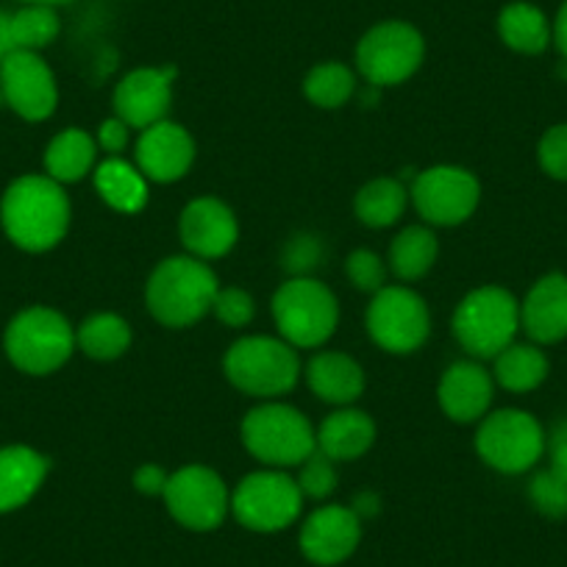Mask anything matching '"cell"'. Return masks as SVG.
Returning <instances> with one entry per match:
<instances>
[{"instance_id": "12", "label": "cell", "mask_w": 567, "mask_h": 567, "mask_svg": "<svg viewBox=\"0 0 567 567\" xmlns=\"http://www.w3.org/2000/svg\"><path fill=\"white\" fill-rule=\"evenodd\" d=\"M482 187L462 167L440 165L420 173L412 184V200L420 217L432 226H460L476 212Z\"/></svg>"}, {"instance_id": "20", "label": "cell", "mask_w": 567, "mask_h": 567, "mask_svg": "<svg viewBox=\"0 0 567 567\" xmlns=\"http://www.w3.org/2000/svg\"><path fill=\"white\" fill-rule=\"evenodd\" d=\"M493 403V375L476 362H456L440 381V406L456 423H476Z\"/></svg>"}, {"instance_id": "5", "label": "cell", "mask_w": 567, "mask_h": 567, "mask_svg": "<svg viewBox=\"0 0 567 567\" xmlns=\"http://www.w3.org/2000/svg\"><path fill=\"white\" fill-rule=\"evenodd\" d=\"M226 375L245 395L276 398L298 384L301 359L290 342L272 337H245L228 348Z\"/></svg>"}, {"instance_id": "37", "label": "cell", "mask_w": 567, "mask_h": 567, "mask_svg": "<svg viewBox=\"0 0 567 567\" xmlns=\"http://www.w3.org/2000/svg\"><path fill=\"white\" fill-rule=\"evenodd\" d=\"M539 165L556 182H567V123L554 125L539 140Z\"/></svg>"}, {"instance_id": "32", "label": "cell", "mask_w": 567, "mask_h": 567, "mask_svg": "<svg viewBox=\"0 0 567 567\" xmlns=\"http://www.w3.org/2000/svg\"><path fill=\"white\" fill-rule=\"evenodd\" d=\"M303 92L320 109H340L357 92V79L340 62L318 64L303 81Z\"/></svg>"}, {"instance_id": "11", "label": "cell", "mask_w": 567, "mask_h": 567, "mask_svg": "<svg viewBox=\"0 0 567 567\" xmlns=\"http://www.w3.org/2000/svg\"><path fill=\"white\" fill-rule=\"evenodd\" d=\"M432 331L423 298L406 287H384L368 309V334L390 353L417 351Z\"/></svg>"}, {"instance_id": "34", "label": "cell", "mask_w": 567, "mask_h": 567, "mask_svg": "<svg viewBox=\"0 0 567 567\" xmlns=\"http://www.w3.org/2000/svg\"><path fill=\"white\" fill-rule=\"evenodd\" d=\"M298 487L309 498H326L329 493H334L337 487V471L334 462L329 456H323L320 451H315L307 462L301 465V478H298Z\"/></svg>"}, {"instance_id": "1", "label": "cell", "mask_w": 567, "mask_h": 567, "mask_svg": "<svg viewBox=\"0 0 567 567\" xmlns=\"http://www.w3.org/2000/svg\"><path fill=\"white\" fill-rule=\"evenodd\" d=\"M0 226L7 237L29 254L56 248L70 226V200L51 176H20L0 198Z\"/></svg>"}, {"instance_id": "22", "label": "cell", "mask_w": 567, "mask_h": 567, "mask_svg": "<svg viewBox=\"0 0 567 567\" xmlns=\"http://www.w3.org/2000/svg\"><path fill=\"white\" fill-rule=\"evenodd\" d=\"M375 440V425L359 409H340L331 417L323 420L320 432L315 434V443L323 456H329L331 462H348L359 460L362 454H368L370 445Z\"/></svg>"}, {"instance_id": "15", "label": "cell", "mask_w": 567, "mask_h": 567, "mask_svg": "<svg viewBox=\"0 0 567 567\" xmlns=\"http://www.w3.org/2000/svg\"><path fill=\"white\" fill-rule=\"evenodd\" d=\"M176 70L140 68L125 75L114 90V112L128 128H151L162 123L173 101Z\"/></svg>"}, {"instance_id": "42", "label": "cell", "mask_w": 567, "mask_h": 567, "mask_svg": "<svg viewBox=\"0 0 567 567\" xmlns=\"http://www.w3.org/2000/svg\"><path fill=\"white\" fill-rule=\"evenodd\" d=\"M9 12H0V62L14 53V42H12V25H9Z\"/></svg>"}, {"instance_id": "26", "label": "cell", "mask_w": 567, "mask_h": 567, "mask_svg": "<svg viewBox=\"0 0 567 567\" xmlns=\"http://www.w3.org/2000/svg\"><path fill=\"white\" fill-rule=\"evenodd\" d=\"M97 195L112 209L134 215L148 204V178L142 176L140 167H131L123 159H106L95 171Z\"/></svg>"}, {"instance_id": "10", "label": "cell", "mask_w": 567, "mask_h": 567, "mask_svg": "<svg viewBox=\"0 0 567 567\" xmlns=\"http://www.w3.org/2000/svg\"><path fill=\"white\" fill-rule=\"evenodd\" d=\"M303 493L298 482L276 471L250 473L231 498L237 520L250 532H278L301 515Z\"/></svg>"}, {"instance_id": "38", "label": "cell", "mask_w": 567, "mask_h": 567, "mask_svg": "<svg viewBox=\"0 0 567 567\" xmlns=\"http://www.w3.org/2000/svg\"><path fill=\"white\" fill-rule=\"evenodd\" d=\"M320 259V243L315 237H296L287 250H284V261L292 272L303 276L307 270H312Z\"/></svg>"}, {"instance_id": "14", "label": "cell", "mask_w": 567, "mask_h": 567, "mask_svg": "<svg viewBox=\"0 0 567 567\" xmlns=\"http://www.w3.org/2000/svg\"><path fill=\"white\" fill-rule=\"evenodd\" d=\"M165 504L182 526L209 532V528L220 526L226 517L228 489L215 471L189 465L167 478Z\"/></svg>"}, {"instance_id": "18", "label": "cell", "mask_w": 567, "mask_h": 567, "mask_svg": "<svg viewBox=\"0 0 567 567\" xmlns=\"http://www.w3.org/2000/svg\"><path fill=\"white\" fill-rule=\"evenodd\" d=\"M239 226L234 212L217 198H198L184 209L182 239L198 259H217L237 245Z\"/></svg>"}, {"instance_id": "43", "label": "cell", "mask_w": 567, "mask_h": 567, "mask_svg": "<svg viewBox=\"0 0 567 567\" xmlns=\"http://www.w3.org/2000/svg\"><path fill=\"white\" fill-rule=\"evenodd\" d=\"M353 512H357V517L362 520V517H373L375 512H379V498H375L373 493H364L357 498V506H353Z\"/></svg>"}, {"instance_id": "13", "label": "cell", "mask_w": 567, "mask_h": 567, "mask_svg": "<svg viewBox=\"0 0 567 567\" xmlns=\"http://www.w3.org/2000/svg\"><path fill=\"white\" fill-rule=\"evenodd\" d=\"M0 95L29 123L48 120L59 103L56 79L34 51H14L0 62Z\"/></svg>"}, {"instance_id": "25", "label": "cell", "mask_w": 567, "mask_h": 567, "mask_svg": "<svg viewBox=\"0 0 567 567\" xmlns=\"http://www.w3.org/2000/svg\"><path fill=\"white\" fill-rule=\"evenodd\" d=\"M97 145L86 131L68 128L51 140L45 151V176L59 184H75L95 165Z\"/></svg>"}, {"instance_id": "41", "label": "cell", "mask_w": 567, "mask_h": 567, "mask_svg": "<svg viewBox=\"0 0 567 567\" xmlns=\"http://www.w3.org/2000/svg\"><path fill=\"white\" fill-rule=\"evenodd\" d=\"M550 31H554L556 48H559V53L565 56V62H567V0L561 3L559 14H556V20H554V25H550Z\"/></svg>"}, {"instance_id": "21", "label": "cell", "mask_w": 567, "mask_h": 567, "mask_svg": "<svg viewBox=\"0 0 567 567\" xmlns=\"http://www.w3.org/2000/svg\"><path fill=\"white\" fill-rule=\"evenodd\" d=\"M48 460L29 445L0 449V515L29 504L48 476Z\"/></svg>"}, {"instance_id": "31", "label": "cell", "mask_w": 567, "mask_h": 567, "mask_svg": "<svg viewBox=\"0 0 567 567\" xmlns=\"http://www.w3.org/2000/svg\"><path fill=\"white\" fill-rule=\"evenodd\" d=\"M9 25H12L14 51L34 53H40L42 48L51 45L59 37V31H62V20H59L56 9L40 7V3H25L23 9L12 12Z\"/></svg>"}, {"instance_id": "23", "label": "cell", "mask_w": 567, "mask_h": 567, "mask_svg": "<svg viewBox=\"0 0 567 567\" xmlns=\"http://www.w3.org/2000/svg\"><path fill=\"white\" fill-rule=\"evenodd\" d=\"M309 386L320 401L348 406L364 392V373L351 357L337 351L318 353L307 368Z\"/></svg>"}, {"instance_id": "36", "label": "cell", "mask_w": 567, "mask_h": 567, "mask_svg": "<svg viewBox=\"0 0 567 567\" xmlns=\"http://www.w3.org/2000/svg\"><path fill=\"white\" fill-rule=\"evenodd\" d=\"M212 312L220 318V323L231 326V329H243V326H248L250 320H254L256 303L245 290L228 287V290H217Z\"/></svg>"}, {"instance_id": "35", "label": "cell", "mask_w": 567, "mask_h": 567, "mask_svg": "<svg viewBox=\"0 0 567 567\" xmlns=\"http://www.w3.org/2000/svg\"><path fill=\"white\" fill-rule=\"evenodd\" d=\"M346 272H348V278L357 284L359 290L373 292V296L386 287L384 261H381L375 254H370V250H357V254L348 256Z\"/></svg>"}, {"instance_id": "9", "label": "cell", "mask_w": 567, "mask_h": 567, "mask_svg": "<svg viewBox=\"0 0 567 567\" xmlns=\"http://www.w3.org/2000/svg\"><path fill=\"white\" fill-rule=\"evenodd\" d=\"M423 53L425 45L420 31L401 20H390L362 37L357 48V64L368 84L384 90L412 79L423 64Z\"/></svg>"}, {"instance_id": "28", "label": "cell", "mask_w": 567, "mask_h": 567, "mask_svg": "<svg viewBox=\"0 0 567 567\" xmlns=\"http://www.w3.org/2000/svg\"><path fill=\"white\" fill-rule=\"evenodd\" d=\"M437 237L434 231L423 226H412L395 237L390 248V267L398 278L403 281H414V278L425 276L432 270L434 259H437Z\"/></svg>"}, {"instance_id": "33", "label": "cell", "mask_w": 567, "mask_h": 567, "mask_svg": "<svg viewBox=\"0 0 567 567\" xmlns=\"http://www.w3.org/2000/svg\"><path fill=\"white\" fill-rule=\"evenodd\" d=\"M534 506L548 517H565L567 515V482L554 476L550 471H543L534 476L532 487H528Z\"/></svg>"}, {"instance_id": "16", "label": "cell", "mask_w": 567, "mask_h": 567, "mask_svg": "<svg viewBox=\"0 0 567 567\" xmlns=\"http://www.w3.org/2000/svg\"><path fill=\"white\" fill-rule=\"evenodd\" d=\"M195 162V142L178 123L151 125L136 142V167L145 178L159 184L178 182Z\"/></svg>"}, {"instance_id": "24", "label": "cell", "mask_w": 567, "mask_h": 567, "mask_svg": "<svg viewBox=\"0 0 567 567\" xmlns=\"http://www.w3.org/2000/svg\"><path fill=\"white\" fill-rule=\"evenodd\" d=\"M498 34L506 48L526 53V56H537L554 40V31H550V23L543 14V9H537L534 3H523V0L501 9Z\"/></svg>"}, {"instance_id": "44", "label": "cell", "mask_w": 567, "mask_h": 567, "mask_svg": "<svg viewBox=\"0 0 567 567\" xmlns=\"http://www.w3.org/2000/svg\"><path fill=\"white\" fill-rule=\"evenodd\" d=\"M20 3H40V7H62V3H70V0H20Z\"/></svg>"}, {"instance_id": "4", "label": "cell", "mask_w": 567, "mask_h": 567, "mask_svg": "<svg viewBox=\"0 0 567 567\" xmlns=\"http://www.w3.org/2000/svg\"><path fill=\"white\" fill-rule=\"evenodd\" d=\"M243 443L270 467L303 465L318 451L309 420L287 403H261L243 420Z\"/></svg>"}, {"instance_id": "2", "label": "cell", "mask_w": 567, "mask_h": 567, "mask_svg": "<svg viewBox=\"0 0 567 567\" xmlns=\"http://www.w3.org/2000/svg\"><path fill=\"white\" fill-rule=\"evenodd\" d=\"M217 290V276L198 256H171L151 272L145 301L162 326L184 329L212 312Z\"/></svg>"}, {"instance_id": "6", "label": "cell", "mask_w": 567, "mask_h": 567, "mask_svg": "<svg viewBox=\"0 0 567 567\" xmlns=\"http://www.w3.org/2000/svg\"><path fill=\"white\" fill-rule=\"evenodd\" d=\"M272 318L284 342H290L292 348H318L334 334L340 307L326 284L296 276L278 287L272 298Z\"/></svg>"}, {"instance_id": "39", "label": "cell", "mask_w": 567, "mask_h": 567, "mask_svg": "<svg viewBox=\"0 0 567 567\" xmlns=\"http://www.w3.org/2000/svg\"><path fill=\"white\" fill-rule=\"evenodd\" d=\"M97 145L112 156L123 154V148L128 145V125L120 117L101 123V128H97Z\"/></svg>"}, {"instance_id": "7", "label": "cell", "mask_w": 567, "mask_h": 567, "mask_svg": "<svg viewBox=\"0 0 567 567\" xmlns=\"http://www.w3.org/2000/svg\"><path fill=\"white\" fill-rule=\"evenodd\" d=\"M520 329V303L504 287L473 290L456 307L454 334L467 353L478 359H495L515 342Z\"/></svg>"}, {"instance_id": "30", "label": "cell", "mask_w": 567, "mask_h": 567, "mask_svg": "<svg viewBox=\"0 0 567 567\" xmlns=\"http://www.w3.org/2000/svg\"><path fill=\"white\" fill-rule=\"evenodd\" d=\"M406 189L395 178H375L357 195V217L370 228H386L406 209Z\"/></svg>"}, {"instance_id": "40", "label": "cell", "mask_w": 567, "mask_h": 567, "mask_svg": "<svg viewBox=\"0 0 567 567\" xmlns=\"http://www.w3.org/2000/svg\"><path fill=\"white\" fill-rule=\"evenodd\" d=\"M167 478L171 476H167L159 465H142L140 471L134 473V487L140 489L142 495H165Z\"/></svg>"}, {"instance_id": "3", "label": "cell", "mask_w": 567, "mask_h": 567, "mask_svg": "<svg viewBox=\"0 0 567 567\" xmlns=\"http://www.w3.org/2000/svg\"><path fill=\"white\" fill-rule=\"evenodd\" d=\"M9 362L29 375H48L62 368L75 348L68 318L48 307H29L14 315L3 334Z\"/></svg>"}, {"instance_id": "29", "label": "cell", "mask_w": 567, "mask_h": 567, "mask_svg": "<svg viewBox=\"0 0 567 567\" xmlns=\"http://www.w3.org/2000/svg\"><path fill=\"white\" fill-rule=\"evenodd\" d=\"M75 346L92 359H117L128 351L131 346V329L123 318L117 315H92L90 320L81 323V329L75 331Z\"/></svg>"}, {"instance_id": "8", "label": "cell", "mask_w": 567, "mask_h": 567, "mask_svg": "<svg viewBox=\"0 0 567 567\" xmlns=\"http://www.w3.org/2000/svg\"><path fill=\"white\" fill-rule=\"evenodd\" d=\"M543 425L534 414L520 409H501L482 420L476 434V451L489 467L501 473H526L545 454Z\"/></svg>"}, {"instance_id": "19", "label": "cell", "mask_w": 567, "mask_h": 567, "mask_svg": "<svg viewBox=\"0 0 567 567\" xmlns=\"http://www.w3.org/2000/svg\"><path fill=\"white\" fill-rule=\"evenodd\" d=\"M520 329L539 346H554L567 337V276H543L520 303Z\"/></svg>"}, {"instance_id": "27", "label": "cell", "mask_w": 567, "mask_h": 567, "mask_svg": "<svg viewBox=\"0 0 567 567\" xmlns=\"http://www.w3.org/2000/svg\"><path fill=\"white\" fill-rule=\"evenodd\" d=\"M548 375V357L537 346L512 342L495 357V381L509 392H532Z\"/></svg>"}, {"instance_id": "17", "label": "cell", "mask_w": 567, "mask_h": 567, "mask_svg": "<svg viewBox=\"0 0 567 567\" xmlns=\"http://www.w3.org/2000/svg\"><path fill=\"white\" fill-rule=\"evenodd\" d=\"M359 539L362 520L348 506H323L301 528V550L315 565H340L357 550Z\"/></svg>"}]
</instances>
